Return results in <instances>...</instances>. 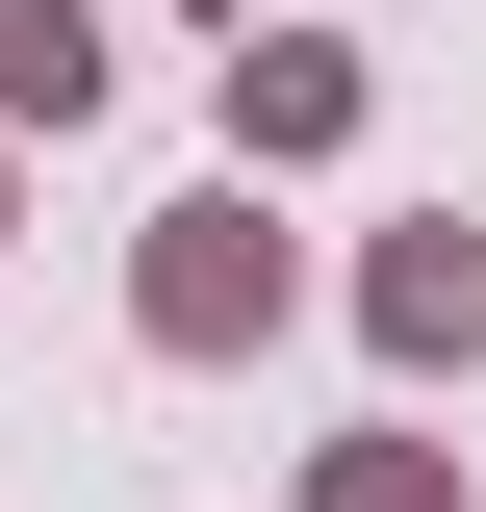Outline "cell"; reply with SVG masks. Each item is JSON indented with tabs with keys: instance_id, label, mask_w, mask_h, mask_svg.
<instances>
[{
	"instance_id": "obj_1",
	"label": "cell",
	"mask_w": 486,
	"mask_h": 512,
	"mask_svg": "<svg viewBox=\"0 0 486 512\" xmlns=\"http://www.w3.org/2000/svg\"><path fill=\"white\" fill-rule=\"evenodd\" d=\"M384 333H435V359H461V333H486V231H410V256H384Z\"/></svg>"
},
{
	"instance_id": "obj_2",
	"label": "cell",
	"mask_w": 486,
	"mask_h": 512,
	"mask_svg": "<svg viewBox=\"0 0 486 512\" xmlns=\"http://www.w3.org/2000/svg\"><path fill=\"white\" fill-rule=\"evenodd\" d=\"M0 103H77V26L52 0H0Z\"/></svg>"
}]
</instances>
